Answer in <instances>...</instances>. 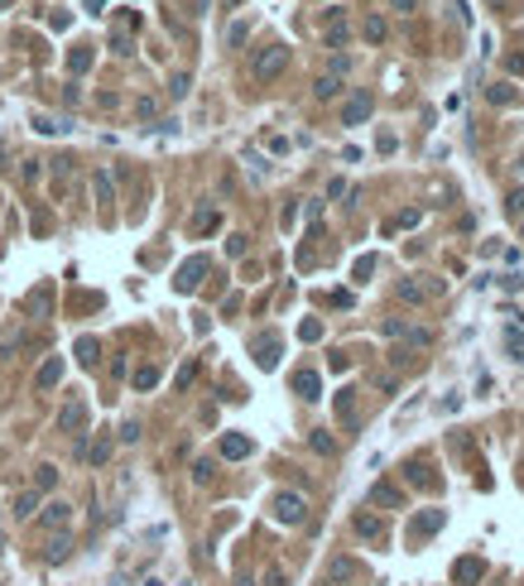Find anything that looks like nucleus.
I'll return each mask as SVG.
<instances>
[{"label":"nucleus","mask_w":524,"mask_h":586,"mask_svg":"<svg viewBox=\"0 0 524 586\" xmlns=\"http://www.w3.org/2000/svg\"><path fill=\"white\" fill-rule=\"evenodd\" d=\"M366 116H370V96H366V91H356L347 106H342V126H361Z\"/></svg>","instance_id":"12"},{"label":"nucleus","mask_w":524,"mask_h":586,"mask_svg":"<svg viewBox=\"0 0 524 586\" xmlns=\"http://www.w3.org/2000/svg\"><path fill=\"white\" fill-rule=\"evenodd\" d=\"M116 437H121V442H140V423H135V419H126V423H121V433H116Z\"/></svg>","instance_id":"37"},{"label":"nucleus","mask_w":524,"mask_h":586,"mask_svg":"<svg viewBox=\"0 0 524 586\" xmlns=\"http://www.w3.org/2000/svg\"><path fill=\"white\" fill-rule=\"evenodd\" d=\"M399 298H404V303H414V308H419V303H428V298H433V293H428V284H419V279H399Z\"/></svg>","instance_id":"20"},{"label":"nucleus","mask_w":524,"mask_h":586,"mask_svg":"<svg viewBox=\"0 0 524 586\" xmlns=\"http://www.w3.org/2000/svg\"><path fill=\"white\" fill-rule=\"evenodd\" d=\"M366 39H370V43L385 39V20H380V15H366Z\"/></svg>","instance_id":"35"},{"label":"nucleus","mask_w":524,"mask_h":586,"mask_svg":"<svg viewBox=\"0 0 524 586\" xmlns=\"http://www.w3.org/2000/svg\"><path fill=\"white\" fill-rule=\"evenodd\" d=\"M255 361H260V370H274V366H279V336L274 332L255 336Z\"/></svg>","instance_id":"10"},{"label":"nucleus","mask_w":524,"mask_h":586,"mask_svg":"<svg viewBox=\"0 0 524 586\" xmlns=\"http://www.w3.org/2000/svg\"><path fill=\"white\" fill-rule=\"evenodd\" d=\"M73 164H77L73 154H58V159H53V188H58V193L68 188V178H73Z\"/></svg>","instance_id":"23"},{"label":"nucleus","mask_w":524,"mask_h":586,"mask_svg":"<svg viewBox=\"0 0 524 586\" xmlns=\"http://www.w3.org/2000/svg\"><path fill=\"white\" fill-rule=\"evenodd\" d=\"M246 241H250V236H241V231L226 236V255H246Z\"/></svg>","instance_id":"43"},{"label":"nucleus","mask_w":524,"mask_h":586,"mask_svg":"<svg viewBox=\"0 0 524 586\" xmlns=\"http://www.w3.org/2000/svg\"><path fill=\"white\" fill-rule=\"evenodd\" d=\"M351 529H356L361 539H370V543H385V519H380V514H370V509H361V514L351 519Z\"/></svg>","instance_id":"7"},{"label":"nucleus","mask_w":524,"mask_h":586,"mask_svg":"<svg viewBox=\"0 0 524 586\" xmlns=\"http://www.w3.org/2000/svg\"><path fill=\"white\" fill-rule=\"evenodd\" d=\"M212 471H217V466H212V457L193 461V486H207V481H212Z\"/></svg>","instance_id":"31"},{"label":"nucleus","mask_w":524,"mask_h":586,"mask_svg":"<svg viewBox=\"0 0 524 586\" xmlns=\"http://www.w3.org/2000/svg\"><path fill=\"white\" fill-rule=\"evenodd\" d=\"M221 457H226V461L250 457V437H241V433H226V437H221Z\"/></svg>","instance_id":"16"},{"label":"nucleus","mask_w":524,"mask_h":586,"mask_svg":"<svg viewBox=\"0 0 524 586\" xmlns=\"http://www.w3.org/2000/svg\"><path fill=\"white\" fill-rule=\"evenodd\" d=\"M486 96H491V101H495V106H510V101H515V87L495 82V87H491V91H486Z\"/></svg>","instance_id":"36"},{"label":"nucleus","mask_w":524,"mask_h":586,"mask_svg":"<svg viewBox=\"0 0 524 586\" xmlns=\"http://www.w3.org/2000/svg\"><path fill=\"white\" fill-rule=\"evenodd\" d=\"M241 586H250V582H241Z\"/></svg>","instance_id":"52"},{"label":"nucleus","mask_w":524,"mask_h":586,"mask_svg":"<svg viewBox=\"0 0 524 586\" xmlns=\"http://www.w3.org/2000/svg\"><path fill=\"white\" fill-rule=\"evenodd\" d=\"M337 414H342L347 423H356V414H351V389H342V394H337Z\"/></svg>","instance_id":"41"},{"label":"nucleus","mask_w":524,"mask_h":586,"mask_svg":"<svg viewBox=\"0 0 524 586\" xmlns=\"http://www.w3.org/2000/svg\"><path fill=\"white\" fill-rule=\"evenodd\" d=\"M390 10H399V15H409V10H414V0H390Z\"/></svg>","instance_id":"48"},{"label":"nucleus","mask_w":524,"mask_h":586,"mask_svg":"<svg viewBox=\"0 0 524 586\" xmlns=\"http://www.w3.org/2000/svg\"><path fill=\"white\" fill-rule=\"evenodd\" d=\"M442 519H447L442 509H424V514L414 519V539H433L437 529H442Z\"/></svg>","instance_id":"15"},{"label":"nucleus","mask_w":524,"mask_h":586,"mask_svg":"<svg viewBox=\"0 0 524 586\" xmlns=\"http://www.w3.org/2000/svg\"><path fill=\"white\" fill-rule=\"evenodd\" d=\"M73 351H77V361H82L87 370L101 361V346H96V336H77V346H73Z\"/></svg>","instance_id":"22"},{"label":"nucleus","mask_w":524,"mask_h":586,"mask_svg":"<svg viewBox=\"0 0 524 586\" xmlns=\"http://www.w3.org/2000/svg\"><path fill=\"white\" fill-rule=\"evenodd\" d=\"M111 447H116V437H111V433H96V442L87 447V461L91 466H106V461H111Z\"/></svg>","instance_id":"17"},{"label":"nucleus","mask_w":524,"mask_h":586,"mask_svg":"<svg viewBox=\"0 0 524 586\" xmlns=\"http://www.w3.org/2000/svg\"><path fill=\"white\" fill-rule=\"evenodd\" d=\"M510 211H515V216L524 211V193H515V197H510Z\"/></svg>","instance_id":"49"},{"label":"nucleus","mask_w":524,"mask_h":586,"mask_svg":"<svg viewBox=\"0 0 524 586\" xmlns=\"http://www.w3.org/2000/svg\"><path fill=\"white\" fill-rule=\"evenodd\" d=\"M193 380H197V361H183V370L174 375V389H188Z\"/></svg>","instance_id":"34"},{"label":"nucleus","mask_w":524,"mask_h":586,"mask_svg":"<svg viewBox=\"0 0 524 586\" xmlns=\"http://www.w3.org/2000/svg\"><path fill=\"white\" fill-rule=\"evenodd\" d=\"M217 221H221V216H217L212 207H197V216H193V231H197V236H207V231H217Z\"/></svg>","instance_id":"26"},{"label":"nucleus","mask_w":524,"mask_h":586,"mask_svg":"<svg viewBox=\"0 0 524 586\" xmlns=\"http://www.w3.org/2000/svg\"><path fill=\"white\" fill-rule=\"evenodd\" d=\"M299 336H304V341H317V336H322V322H317V317H308L304 327H299Z\"/></svg>","instance_id":"40"},{"label":"nucleus","mask_w":524,"mask_h":586,"mask_svg":"<svg viewBox=\"0 0 524 586\" xmlns=\"http://www.w3.org/2000/svg\"><path fill=\"white\" fill-rule=\"evenodd\" d=\"M20 178H24V183H39V159H24V164H20Z\"/></svg>","instance_id":"42"},{"label":"nucleus","mask_w":524,"mask_h":586,"mask_svg":"<svg viewBox=\"0 0 524 586\" xmlns=\"http://www.w3.org/2000/svg\"><path fill=\"white\" fill-rule=\"evenodd\" d=\"M246 164H250V168H255V178H264V173H269V164H264V159H260V154H246Z\"/></svg>","instance_id":"47"},{"label":"nucleus","mask_w":524,"mask_h":586,"mask_svg":"<svg viewBox=\"0 0 524 586\" xmlns=\"http://www.w3.org/2000/svg\"><path fill=\"white\" fill-rule=\"evenodd\" d=\"M0 5H10V0H0Z\"/></svg>","instance_id":"51"},{"label":"nucleus","mask_w":524,"mask_h":586,"mask_svg":"<svg viewBox=\"0 0 524 586\" xmlns=\"http://www.w3.org/2000/svg\"><path fill=\"white\" fill-rule=\"evenodd\" d=\"M111 53H121V58H126V53H135L130 29H116V34H111Z\"/></svg>","instance_id":"33"},{"label":"nucleus","mask_w":524,"mask_h":586,"mask_svg":"<svg viewBox=\"0 0 524 586\" xmlns=\"http://www.w3.org/2000/svg\"><path fill=\"white\" fill-rule=\"evenodd\" d=\"M87 419H91V414H87V399H77V394H73V399L58 409V433L82 437V433H87Z\"/></svg>","instance_id":"3"},{"label":"nucleus","mask_w":524,"mask_h":586,"mask_svg":"<svg viewBox=\"0 0 524 586\" xmlns=\"http://www.w3.org/2000/svg\"><path fill=\"white\" fill-rule=\"evenodd\" d=\"M39 519H44V529H53V534H58V529H68V519H73V504H68V500H48L44 509H39Z\"/></svg>","instance_id":"9"},{"label":"nucleus","mask_w":524,"mask_h":586,"mask_svg":"<svg viewBox=\"0 0 524 586\" xmlns=\"http://www.w3.org/2000/svg\"><path fill=\"white\" fill-rule=\"evenodd\" d=\"M294 389H299L304 399H322V380H317V370H299V375H294Z\"/></svg>","instance_id":"18"},{"label":"nucleus","mask_w":524,"mask_h":586,"mask_svg":"<svg viewBox=\"0 0 524 586\" xmlns=\"http://www.w3.org/2000/svg\"><path fill=\"white\" fill-rule=\"evenodd\" d=\"M404 346H414V351H428V346H433V332H428V327H404Z\"/></svg>","instance_id":"25"},{"label":"nucleus","mask_w":524,"mask_h":586,"mask_svg":"<svg viewBox=\"0 0 524 586\" xmlns=\"http://www.w3.org/2000/svg\"><path fill=\"white\" fill-rule=\"evenodd\" d=\"M58 486V466H34V490L44 495V490H53Z\"/></svg>","instance_id":"28"},{"label":"nucleus","mask_w":524,"mask_h":586,"mask_svg":"<svg viewBox=\"0 0 524 586\" xmlns=\"http://www.w3.org/2000/svg\"><path fill=\"white\" fill-rule=\"evenodd\" d=\"M39 514V490H20L15 495V519H34Z\"/></svg>","instance_id":"21"},{"label":"nucleus","mask_w":524,"mask_h":586,"mask_svg":"<svg viewBox=\"0 0 524 586\" xmlns=\"http://www.w3.org/2000/svg\"><path fill=\"white\" fill-rule=\"evenodd\" d=\"M370 274H375V255H361V260H356V269H351V279H356V284H366Z\"/></svg>","instance_id":"30"},{"label":"nucleus","mask_w":524,"mask_h":586,"mask_svg":"<svg viewBox=\"0 0 524 586\" xmlns=\"http://www.w3.org/2000/svg\"><path fill=\"white\" fill-rule=\"evenodd\" d=\"M361 577V562L347 557V553H337V557H327V572H322V582L327 586H351Z\"/></svg>","instance_id":"4"},{"label":"nucleus","mask_w":524,"mask_h":586,"mask_svg":"<svg viewBox=\"0 0 524 586\" xmlns=\"http://www.w3.org/2000/svg\"><path fill=\"white\" fill-rule=\"evenodd\" d=\"M284 68H289V43H264V48H255V58H250V77H255V82H274Z\"/></svg>","instance_id":"1"},{"label":"nucleus","mask_w":524,"mask_h":586,"mask_svg":"<svg viewBox=\"0 0 524 586\" xmlns=\"http://www.w3.org/2000/svg\"><path fill=\"white\" fill-rule=\"evenodd\" d=\"M481 577H486V557H477V553L457 557V567H452V586H477Z\"/></svg>","instance_id":"5"},{"label":"nucleus","mask_w":524,"mask_h":586,"mask_svg":"<svg viewBox=\"0 0 524 586\" xmlns=\"http://www.w3.org/2000/svg\"><path fill=\"white\" fill-rule=\"evenodd\" d=\"M322 39H327V48H342V43L351 39L347 20H332V24H327V29H322Z\"/></svg>","instance_id":"24"},{"label":"nucleus","mask_w":524,"mask_h":586,"mask_svg":"<svg viewBox=\"0 0 524 586\" xmlns=\"http://www.w3.org/2000/svg\"><path fill=\"white\" fill-rule=\"evenodd\" d=\"M91 193H96L101 207H111V202H116V178H111L106 168H96V173H91Z\"/></svg>","instance_id":"13"},{"label":"nucleus","mask_w":524,"mask_h":586,"mask_svg":"<svg viewBox=\"0 0 524 586\" xmlns=\"http://www.w3.org/2000/svg\"><path fill=\"white\" fill-rule=\"evenodd\" d=\"M68 68H73V73H87L91 68V43H77V48L68 53Z\"/></svg>","instance_id":"27"},{"label":"nucleus","mask_w":524,"mask_h":586,"mask_svg":"<svg viewBox=\"0 0 524 586\" xmlns=\"http://www.w3.org/2000/svg\"><path fill=\"white\" fill-rule=\"evenodd\" d=\"M130 380H135V389H154L159 384V366H140Z\"/></svg>","instance_id":"29"},{"label":"nucleus","mask_w":524,"mask_h":586,"mask_svg":"<svg viewBox=\"0 0 524 586\" xmlns=\"http://www.w3.org/2000/svg\"><path fill=\"white\" fill-rule=\"evenodd\" d=\"M202 274H207V260H202V255H197V260H188V264H183V269H178L174 289H178V293H193V289H197V284H202Z\"/></svg>","instance_id":"8"},{"label":"nucleus","mask_w":524,"mask_h":586,"mask_svg":"<svg viewBox=\"0 0 524 586\" xmlns=\"http://www.w3.org/2000/svg\"><path fill=\"white\" fill-rule=\"evenodd\" d=\"M68 557H73V534L58 529V534L44 543V562H68Z\"/></svg>","instance_id":"11"},{"label":"nucleus","mask_w":524,"mask_h":586,"mask_svg":"<svg viewBox=\"0 0 524 586\" xmlns=\"http://www.w3.org/2000/svg\"><path fill=\"white\" fill-rule=\"evenodd\" d=\"M409 481H414V486H428V466H424V461H409Z\"/></svg>","instance_id":"38"},{"label":"nucleus","mask_w":524,"mask_h":586,"mask_svg":"<svg viewBox=\"0 0 524 586\" xmlns=\"http://www.w3.org/2000/svg\"><path fill=\"white\" fill-rule=\"evenodd\" d=\"M58 380H63V361H58V356H48L44 366H39V375H34V389L44 394V389H53Z\"/></svg>","instance_id":"14"},{"label":"nucleus","mask_w":524,"mask_h":586,"mask_svg":"<svg viewBox=\"0 0 524 586\" xmlns=\"http://www.w3.org/2000/svg\"><path fill=\"white\" fill-rule=\"evenodd\" d=\"M87 10H91V15H101V10H106V0H87Z\"/></svg>","instance_id":"50"},{"label":"nucleus","mask_w":524,"mask_h":586,"mask_svg":"<svg viewBox=\"0 0 524 586\" xmlns=\"http://www.w3.org/2000/svg\"><path fill=\"white\" fill-rule=\"evenodd\" d=\"M20 341H24V336H20V332H15V336H5V341H0V361H10V356L20 351Z\"/></svg>","instance_id":"39"},{"label":"nucleus","mask_w":524,"mask_h":586,"mask_svg":"<svg viewBox=\"0 0 524 586\" xmlns=\"http://www.w3.org/2000/svg\"><path fill=\"white\" fill-rule=\"evenodd\" d=\"M313 96H317V101H337V96H342V77H332V73H322V77L313 82Z\"/></svg>","instance_id":"19"},{"label":"nucleus","mask_w":524,"mask_h":586,"mask_svg":"<svg viewBox=\"0 0 524 586\" xmlns=\"http://www.w3.org/2000/svg\"><path fill=\"white\" fill-rule=\"evenodd\" d=\"M135 111H140V121H154V101L144 96V101H135Z\"/></svg>","instance_id":"46"},{"label":"nucleus","mask_w":524,"mask_h":586,"mask_svg":"<svg viewBox=\"0 0 524 586\" xmlns=\"http://www.w3.org/2000/svg\"><path fill=\"white\" fill-rule=\"evenodd\" d=\"M313 447H317V452H327V457H332V447H337V442H332V437H327V433H313Z\"/></svg>","instance_id":"45"},{"label":"nucleus","mask_w":524,"mask_h":586,"mask_svg":"<svg viewBox=\"0 0 524 586\" xmlns=\"http://www.w3.org/2000/svg\"><path fill=\"white\" fill-rule=\"evenodd\" d=\"M188 87H193V77H188V73H174V77H169V96L183 101V96H188Z\"/></svg>","instance_id":"32"},{"label":"nucleus","mask_w":524,"mask_h":586,"mask_svg":"<svg viewBox=\"0 0 524 586\" xmlns=\"http://www.w3.org/2000/svg\"><path fill=\"white\" fill-rule=\"evenodd\" d=\"M370 509H404V490H394L390 481H375L370 486V495H366Z\"/></svg>","instance_id":"6"},{"label":"nucleus","mask_w":524,"mask_h":586,"mask_svg":"<svg viewBox=\"0 0 524 586\" xmlns=\"http://www.w3.org/2000/svg\"><path fill=\"white\" fill-rule=\"evenodd\" d=\"M269 514L279 519V524H289V529H299L308 519V500L299 495V490H279L274 500H269Z\"/></svg>","instance_id":"2"},{"label":"nucleus","mask_w":524,"mask_h":586,"mask_svg":"<svg viewBox=\"0 0 524 586\" xmlns=\"http://www.w3.org/2000/svg\"><path fill=\"white\" fill-rule=\"evenodd\" d=\"M264 586H289V577H284V567H269V572H264Z\"/></svg>","instance_id":"44"}]
</instances>
